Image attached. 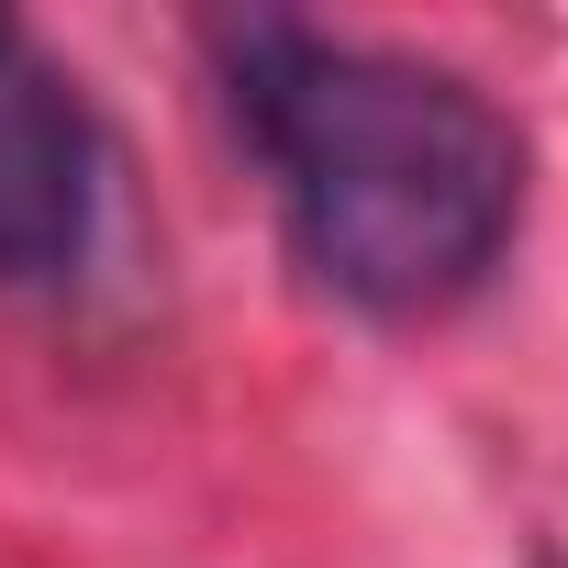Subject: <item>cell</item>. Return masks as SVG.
<instances>
[{"mask_svg": "<svg viewBox=\"0 0 568 568\" xmlns=\"http://www.w3.org/2000/svg\"><path fill=\"white\" fill-rule=\"evenodd\" d=\"M212 57L278 190V223L335 302L379 324H424L457 313L513 256L524 123L468 68L313 23H234L212 34Z\"/></svg>", "mask_w": 568, "mask_h": 568, "instance_id": "1", "label": "cell"}, {"mask_svg": "<svg viewBox=\"0 0 568 568\" xmlns=\"http://www.w3.org/2000/svg\"><path fill=\"white\" fill-rule=\"evenodd\" d=\"M101 234V145L79 90L0 23V291L68 278Z\"/></svg>", "mask_w": 568, "mask_h": 568, "instance_id": "2", "label": "cell"}]
</instances>
